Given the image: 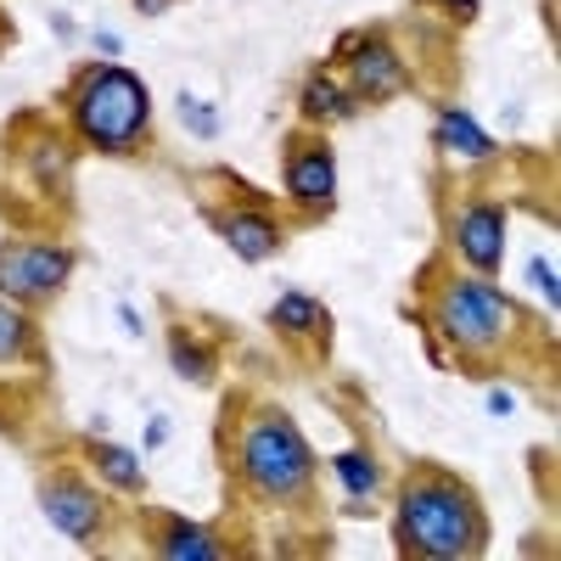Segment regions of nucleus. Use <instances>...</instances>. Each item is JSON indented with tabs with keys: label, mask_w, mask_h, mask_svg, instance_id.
<instances>
[{
	"label": "nucleus",
	"mask_w": 561,
	"mask_h": 561,
	"mask_svg": "<svg viewBox=\"0 0 561 561\" xmlns=\"http://www.w3.org/2000/svg\"><path fill=\"white\" fill-rule=\"evenodd\" d=\"M399 545L427 561H455L483 550V511L455 483H415L399 500Z\"/></svg>",
	"instance_id": "obj_1"
},
{
	"label": "nucleus",
	"mask_w": 561,
	"mask_h": 561,
	"mask_svg": "<svg viewBox=\"0 0 561 561\" xmlns=\"http://www.w3.org/2000/svg\"><path fill=\"white\" fill-rule=\"evenodd\" d=\"M79 129L96 140L102 152H124L147 129V84L129 68H96L79 84Z\"/></svg>",
	"instance_id": "obj_2"
},
{
	"label": "nucleus",
	"mask_w": 561,
	"mask_h": 561,
	"mask_svg": "<svg viewBox=\"0 0 561 561\" xmlns=\"http://www.w3.org/2000/svg\"><path fill=\"white\" fill-rule=\"evenodd\" d=\"M242 472H248L253 489L293 500L314 478V455H309V444H304V433L293 427V421L264 415V421H253L248 438H242Z\"/></svg>",
	"instance_id": "obj_3"
},
{
	"label": "nucleus",
	"mask_w": 561,
	"mask_h": 561,
	"mask_svg": "<svg viewBox=\"0 0 561 561\" xmlns=\"http://www.w3.org/2000/svg\"><path fill=\"white\" fill-rule=\"evenodd\" d=\"M511 298L500 287H489V280H455V287L444 293L438 304V325L444 337H455L460 348H489L511 332Z\"/></svg>",
	"instance_id": "obj_4"
},
{
	"label": "nucleus",
	"mask_w": 561,
	"mask_h": 561,
	"mask_svg": "<svg viewBox=\"0 0 561 561\" xmlns=\"http://www.w3.org/2000/svg\"><path fill=\"white\" fill-rule=\"evenodd\" d=\"M343 57L354 68V90H365V96H393V90L404 84V68L393 57V45H382V39H348Z\"/></svg>",
	"instance_id": "obj_5"
},
{
	"label": "nucleus",
	"mask_w": 561,
	"mask_h": 561,
	"mask_svg": "<svg viewBox=\"0 0 561 561\" xmlns=\"http://www.w3.org/2000/svg\"><path fill=\"white\" fill-rule=\"evenodd\" d=\"M455 242L466 253L472 270H500V253H505V214L500 208H466L460 225H455Z\"/></svg>",
	"instance_id": "obj_6"
},
{
	"label": "nucleus",
	"mask_w": 561,
	"mask_h": 561,
	"mask_svg": "<svg viewBox=\"0 0 561 561\" xmlns=\"http://www.w3.org/2000/svg\"><path fill=\"white\" fill-rule=\"evenodd\" d=\"M39 505L68 539H90L102 528V505H96V494H90L84 483H45Z\"/></svg>",
	"instance_id": "obj_7"
},
{
	"label": "nucleus",
	"mask_w": 561,
	"mask_h": 561,
	"mask_svg": "<svg viewBox=\"0 0 561 561\" xmlns=\"http://www.w3.org/2000/svg\"><path fill=\"white\" fill-rule=\"evenodd\" d=\"M287 192H293L298 203H332V192H337V169H332V152H325V147H309V152H298V158L287 163Z\"/></svg>",
	"instance_id": "obj_8"
},
{
	"label": "nucleus",
	"mask_w": 561,
	"mask_h": 561,
	"mask_svg": "<svg viewBox=\"0 0 561 561\" xmlns=\"http://www.w3.org/2000/svg\"><path fill=\"white\" fill-rule=\"evenodd\" d=\"M219 237L237 248V259H248V264H259V259H270L275 253V219L270 214H225L219 219Z\"/></svg>",
	"instance_id": "obj_9"
},
{
	"label": "nucleus",
	"mask_w": 561,
	"mask_h": 561,
	"mask_svg": "<svg viewBox=\"0 0 561 561\" xmlns=\"http://www.w3.org/2000/svg\"><path fill=\"white\" fill-rule=\"evenodd\" d=\"M18 264H23V287H28V298L57 293L62 280H68V270H73V259H68L62 248H18Z\"/></svg>",
	"instance_id": "obj_10"
},
{
	"label": "nucleus",
	"mask_w": 561,
	"mask_h": 561,
	"mask_svg": "<svg viewBox=\"0 0 561 561\" xmlns=\"http://www.w3.org/2000/svg\"><path fill=\"white\" fill-rule=\"evenodd\" d=\"M304 113L309 118H354L359 113V96H354V90H343V84H332L325 73H314L304 84Z\"/></svg>",
	"instance_id": "obj_11"
},
{
	"label": "nucleus",
	"mask_w": 561,
	"mask_h": 561,
	"mask_svg": "<svg viewBox=\"0 0 561 561\" xmlns=\"http://www.w3.org/2000/svg\"><path fill=\"white\" fill-rule=\"evenodd\" d=\"M163 556H174V561H219V539L197 523H174L163 534Z\"/></svg>",
	"instance_id": "obj_12"
},
{
	"label": "nucleus",
	"mask_w": 561,
	"mask_h": 561,
	"mask_svg": "<svg viewBox=\"0 0 561 561\" xmlns=\"http://www.w3.org/2000/svg\"><path fill=\"white\" fill-rule=\"evenodd\" d=\"M438 135L449 140L455 152H466V158H494V135H483L472 118H466V113H455V107L438 118Z\"/></svg>",
	"instance_id": "obj_13"
},
{
	"label": "nucleus",
	"mask_w": 561,
	"mask_h": 561,
	"mask_svg": "<svg viewBox=\"0 0 561 561\" xmlns=\"http://www.w3.org/2000/svg\"><path fill=\"white\" fill-rule=\"evenodd\" d=\"M96 466H102V478H107L113 489H140V483H147V478H140V460H135V449L102 444V449H96Z\"/></svg>",
	"instance_id": "obj_14"
},
{
	"label": "nucleus",
	"mask_w": 561,
	"mask_h": 561,
	"mask_svg": "<svg viewBox=\"0 0 561 561\" xmlns=\"http://www.w3.org/2000/svg\"><path fill=\"white\" fill-rule=\"evenodd\" d=\"M332 466H337V478H343V489H348V494H370V489L382 483V472H377V460H370V455H354V449H343Z\"/></svg>",
	"instance_id": "obj_15"
},
{
	"label": "nucleus",
	"mask_w": 561,
	"mask_h": 561,
	"mask_svg": "<svg viewBox=\"0 0 561 561\" xmlns=\"http://www.w3.org/2000/svg\"><path fill=\"white\" fill-rule=\"evenodd\" d=\"M169 359H174V370H180V377H185V382H197V388L214 377L208 348H197L192 337H180V332H174V343H169Z\"/></svg>",
	"instance_id": "obj_16"
},
{
	"label": "nucleus",
	"mask_w": 561,
	"mask_h": 561,
	"mask_svg": "<svg viewBox=\"0 0 561 561\" xmlns=\"http://www.w3.org/2000/svg\"><path fill=\"white\" fill-rule=\"evenodd\" d=\"M275 325H280V332H314V325H320V304L304 298V293H287L275 304Z\"/></svg>",
	"instance_id": "obj_17"
},
{
	"label": "nucleus",
	"mask_w": 561,
	"mask_h": 561,
	"mask_svg": "<svg viewBox=\"0 0 561 561\" xmlns=\"http://www.w3.org/2000/svg\"><path fill=\"white\" fill-rule=\"evenodd\" d=\"M23 343H28V320L12 304H0V359H18Z\"/></svg>",
	"instance_id": "obj_18"
},
{
	"label": "nucleus",
	"mask_w": 561,
	"mask_h": 561,
	"mask_svg": "<svg viewBox=\"0 0 561 561\" xmlns=\"http://www.w3.org/2000/svg\"><path fill=\"white\" fill-rule=\"evenodd\" d=\"M180 118L192 124V135H203V140H208V135H219V113H214V107H203L197 96H185V90H180Z\"/></svg>",
	"instance_id": "obj_19"
},
{
	"label": "nucleus",
	"mask_w": 561,
	"mask_h": 561,
	"mask_svg": "<svg viewBox=\"0 0 561 561\" xmlns=\"http://www.w3.org/2000/svg\"><path fill=\"white\" fill-rule=\"evenodd\" d=\"M528 280L545 293V304H550V309L561 304V287H556V275H550V264H545V259H534V264H528Z\"/></svg>",
	"instance_id": "obj_20"
},
{
	"label": "nucleus",
	"mask_w": 561,
	"mask_h": 561,
	"mask_svg": "<svg viewBox=\"0 0 561 561\" xmlns=\"http://www.w3.org/2000/svg\"><path fill=\"white\" fill-rule=\"evenodd\" d=\"M118 325H124V332H135V337L147 332V320H140V309H135V304H118Z\"/></svg>",
	"instance_id": "obj_21"
},
{
	"label": "nucleus",
	"mask_w": 561,
	"mask_h": 561,
	"mask_svg": "<svg viewBox=\"0 0 561 561\" xmlns=\"http://www.w3.org/2000/svg\"><path fill=\"white\" fill-rule=\"evenodd\" d=\"M489 410H494V415H511V410H517V399H511L505 388H494V393H489Z\"/></svg>",
	"instance_id": "obj_22"
},
{
	"label": "nucleus",
	"mask_w": 561,
	"mask_h": 561,
	"mask_svg": "<svg viewBox=\"0 0 561 561\" xmlns=\"http://www.w3.org/2000/svg\"><path fill=\"white\" fill-rule=\"evenodd\" d=\"M96 51H102V57H118L124 39H118V34H96Z\"/></svg>",
	"instance_id": "obj_23"
},
{
	"label": "nucleus",
	"mask_w": 561,
	"mask_h": 561,
	"mask_svg": "<svg viewBox=\"0 0 561 561\" xmlns=\"http://www.w3.org/2000/svg\"><path fill=\"white\" fill-rule=\"evenodd\" d=\"M174 7V0H135V12H147V18H163Z\"/></svg>",
	"instance_id": "obj_24"
},
{
	"label": "nucleus",
	"mask_w": 561,
	"mask_h": 561,
	"mask_svg": "<svg viewBox=\"0 0 561 561\" xmlns=\"http://www.w3.org/2000/svg\"><path fill=\"white\" fill-rule=\"evenodd\" d=\"M163 438H169V421H163V415H158V421H152V427H147V449H158V444H163Z\"/></svg>",
	"instance_id": "obj_25"
},
{
	"label": "nucleus",
	"mask_w": 561,
	"mask_h": 561,
	"mask_svg": "<svg viewBox=\"0 0 561 561\" xmlns=\"http://www.w3.org/2000/svg\"><path fill=\"white\" fill-rule=\"evenodd\" d=\"M444 7H455V12H478V0H444Z\"/></svg>",
	"instance_id": "obj_26"
}]
</instances>
